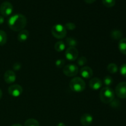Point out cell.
Returning a JSON list of instances; mask_svg holds the SVG:
<instances>
[{
  "label": "cell",
  "mask_w": 126,
  "mask_h": 126,
  "mask_svg": "<svg viewBox=\"0 0 126 126\" xmlns=\"http://www.w3.org/2000/svg\"><path fill=\"white\" fill-rule=\"evenodd\" d=\"M27 20L25 16L21 14H17L9 18L8 25L12 30L14 32H20L26 27Z\"/></svg>",
  "instance_id": "cell-1"
},
{
  "label": "cell",
  "mask_w": 126,
  "mask_h": 126,
  "mask_svg": "<svg viewBox=\"0 0 126 126\" xmlns=\"http://www.w3.org/2000/svg\"><path fill=\"white\" fill-rule=\"evenodd\" d=\"M100 98L103 103H110L114 98V91L109 87H103L100 92Z\"/></svg>",
  "instance_id": "cell-2"
},
{
  "label": "cell",
  "mask_w": 126,
  "mask_h": 126,
  "mask_svg": "<svg viewBox=\"0 0 126 126\" xmlns=\"http://www.w3.org/2000/svg\"><path fill=\"white\" fill-rule=\"evenodd\" d=\"M70 87L74 92H81L86 88V83L81 78H74L70 81Z\"/></svg>",
  "instance_id": "cell-3"
},
{
  "label": "cell",
  "mask_w": 126,
  "mask_h": 126,
  "mask_svg": "<svg viewBox=\"0 0 126 126\" xmlns=\"http://www.w3.org/2000/svg\"><path fill=\"white\" fill-rule=\"evenodd\" d=\"M51 33L57 39H63L66 35V30L62 25L56 24L52 28Z\"/></svg>",
  "instance_id": "cell-4"
},
{
  "label": "cell",
  "mask_w": 126,
  "mask_h": 126,
  "mask_svg": "<svg viewBox=\"0 0 126 126\" xmlns=\"http://www.w3.org/2000/svg\"><path fill=\"white\" fill-rule=\"evenodd\" d=\"M63 72L66 76L73 77L78 73V67L75 64H68L64 66L63 68Z\"/></svg>",
  "instance_id": "cell-5"
},
{
  "label": "cell",
  "mask_w": 126,
  "mask_h": 126,
  "mask_svg": "<svg viewBox=\"0 0 126 126\" xmlns=\"http://www.w3.org/2000/svg\"><path fill=\"white\" fill-rule=\"evenodd\" d=\"M14 7L12 4L8 1L3 2L0 6V12L2 16L7 17L13 12Z\"/></svg>",
  "instance_id": "cell-6"
},
{
  "label": "cell",
  "mask_w": 126,
  "mask_h": 126,
  "mask_svg": "<svg viewBox=\"0 0 126 126\" xmlns=\"http://www.w3.org/2000/svg\"><path fill=\"white\" fill-rule=\"evenodd\" d=\"M65 57L70 61H75L78 57V50L75 47H69L65 51Z\"/></svg>",
  "instance_id": "cell-7"
},
{
  "label": "cell",
  "mask_w": 126,
  "mask_h": 126,
  "mask_svg": "<svg viewBox=\"0 0 126 126\" xmlns=\"http://www.w3.org/2000/svg\"><path fill=\"white\" fill-rule=\"evenodd\" d=\"M23 92V88L18 84H13L8 88V92L14 97H19Z\"/></svg>",
  "instance_id": "cell-8"
},
{
  "label": "cell",
  "mask_w": 126,
  "mask_h": 126,
  "mask_svg": "<svg viewBox=\"0 0 126 126\" xmlns=\"http://www.w3.org/2000/svg\"><path fill=\"white\" fill-rule=\"evenodd\" d=\"M117 96L121 98H126V82H121L117 85L115 89Z\"/></svg>",
  "instance_id": "cell-9"
},
{
  "label": "cell",
  "mask_w": 126,
  "mask_h": 126,
  "mask_svg": "<svg viewBox=\"0 0 126 126\" xmlns=\"http://www.w3.org/2000/svg\"><path fill=\"white\" fill-rule=\"evenodd\" d=\"M4 79L7 84H12L16 81V75L12 70H7L4 75Z\"/></svg>",
  "instance_id": "cell-10"
},
{
  "label": "cell",
  "mask_w": 126,
  "mask_h": 126,
  "mask_svg": "<svg viewBox=\"0 0 126 126\" xmlns=\"http://www.w3.org/2000/svg\"><path fill=\"white\" fill-rule=\"evenodd\" d=\"M89 87L93 90H98L102 86V81L98 78H94L89 81Z\"/></svg>",
  "instance_id": "cell-11"
},
{
  "label": "cell",
  "mask_w": 126,
  "mask_h": 126,
  "mask_svg": "<svg viewBox=\"0 0 126 126\" xmlns=\"http://www.w3.org/2000/svg\"><path fill=\"white\" fill-rule=\"evenodd\" d=\"M80 75L83 78H91L93 75V70L89 66H84L80 70Z\"/></svg>",
  "instance_id": "cell-12"
},
{
  "label": "cell",
  "mask_w": 126,
  "mask_h": 126,
  "mask_svg": "<svg viewBox=\"0 0 126 126\" xmlns=\"http://www.w3.org/2000/svg\"><path fill=\"white\" fill-rule=\"evenodd\" d=\"M80 121L82 126H88L93 121V116L89 113H84L81 116Z\"/></svg>",
  "instance_id": "cell-13"
},
{
  "label": "cell",
  "mask_w": 126,
  "mask_h": 126,
  "mask_svg": "<svg viewBox=\"0 0 126 126\" xmlns=\"http://www.w3.org/2000/svg\"><path fill=\"white\" fill-rule=\"evenodd\" d=\"M29 37V32L27 30H22L19 32L17 35V39L20 42H25Z\"/></svg>",
  "instance_id": "cell-14"
},
{
  "label": "cell",
  "mask_w": 126,
  "mask_h": 126,
  "mask_svg": "<svg viewBox=\"0 0 126 126\" xmlns=\"http://www.w3.org/2000/svg\"><path fill=\"white\" fill-rule=\"evenodd\" d=\"M123 35V32L118 30H114L111 33V37L112 39H114V40H118V39H121Z\"/></svg>",
  "instance_id": "cell-15"
},
{
  "label": "cell",
  "mask_w": 126,
  "mask_h": 126,
  "mask_svg": "<svg viewBox=\"0 0 126 126\" xmlns=\"http://www.w3.org/2000/svg\"><path fill=\"white\" fill-rule=\"evenodd\" d=\"M118 47L122 54L126 55V38L121 39L119 41Z\"/></svg>",
  "instance_id": "cell-16"
},
{
  "label": "cell",
  "mask_w": 126,
  "mask_h": 126,
  "mask_svg": "<svg viewBox=\"0 0 126 126\" xmlns=\"http://www.w3.org/2000/svg\"><path fill=\"white\" fill-rule=\"evenodd\" d=\"M54 48H55V50L57 52H62L64 49H65V44L64 42L60 41L57 42L54 46Z\"/></svg>",
  "instance_id": "cell-17"
},
{
  "label": "cell",
  "mask_w": 126,
  "mask_h": 126,
  "mask_svg": "<svg viewBox=\"0 0 126 126\" xmlns=\"http://www.w3.org/2000/svg\"><path fill=\"white\" fill-rule=\"evenodd\" d=\"M7 40V34L6 32L2 30H0V46H4L6 43Z\"/></svg>",
  "instance_id": "cell-18"
},
{
  "label": "cell",
  "mask_w": 126,
  "mask_h": 126,
  "mask_svg": "<svg viewBox=\"0 0 126 126\" xmlns=\"http://www.w3.org/2000/svg\"><path fill=\"white\" fill-rule=\"evenodd\" d=\"M107 70L108 71V72L110 73L111 74H114L118 71V67L115 63H110L109 65L107 66Z\"/></svg>",
  "instance_id": "cell-19"
},
{
  "label": "cell",
  "mask_w": 126,
  "mask_h": 126,
  "mask_svg": "<svg viewBox=\"0 0 126 126\" xmlns=\"http://www.w3.org/2000/svg\"><path fill=\"white\" fill-rule=\"evenodd\" d=\"M24 126H39V124L36 119H28L25 123Z\"/></svg>",
  "instance_id": "cell-20"
},
{
  "label": "cell",
  "mask_w": 126,
  "mask_h": 126,
  "mask_svg": "<svg viewBox=\"0 0 126 126\" xmlns=\"http://www.w3.org/2000/svg\"><path fill=\"white\" fill-rule=\"evenodd\" d=\"M66 43L70 47H75L78 45L77 40L73 38H68L66 39Z\"/></svg>",
  "instance_id": "cell-21"
},
{
  "label": "cell",
  "mask_w": 126,
  "mask_h": 126,
  "mask_svg": "<svg viewBox=\"0 0 126 126\" xmlns=\"http://www.w3.org/2000/svg\"><path fill=\"white\" fill-rule=\"evenodd\" d=\"M102 3L105 7H112L115 5L116 0H102Z\"/></svg>",
  "instance_id": "cell-22"
},
{
  "label": "cell",
  "mask_w": 126,
  "mask_h": 126,
  "mask_svg": "<svg viewBox=\"0 0 126 126\" xmlns=\"http://www.w3.org/2000/svg\"><path fill=\"white\" fill-rule=\"evenodd\" d=\"M113 82V78L110 76H107L103 78V83L105 85L108 87V86H111Z\"/></svg>",
  "instance_id": "cell-23"
},
{
  "label": "cell",
  "mask_w": 126,
  "mask_h": 126,
  "mask_svg": "<svg viewBox=\"0 0 126 126\" xmlns=\"http://www.w3.org/2000/svg\"><path fill=\"white\" fill-rule=\"evenodd\" d=\"M87 62V60L85 57H81L78 59L77 63L79 66H84Z\"/></svg>",
  "instance_id": "cell-24"
},
{
  "label": "cell",
  "mask_w": 126,
  "mask_h": 126,
  "mask_svg": "<svg viewBox=\"0 0 126 126\" xmlns=\"http://www.w3.org/2000/svg\"><path fill=\"white\" fill-rule=\"evenodd\" d=\"M64 27L66 28V30H74L76 28V25L73 23H71V22H68V23H66Z\"/></svg>",
  "instance_id": "cell-25"
},
{
  "label": "cell",
  "mask_w": 126,
  "mask_h": 126,
  "mask_svg": "<svg viewBox=\"0 0 126 126\" xmlns=\"http://www.w3.org/2000/svg\"><path fill=\"white\" fill-rule=\"evenodd\" d=\"M65 63V62L63 59H59L55 62V66L59 68H61L64 66Z\"/></svg>",
  "instance_id": "cell-26"
},
{
  "label": "cell",
  "mask_w": 126,
  "mask_h": 126,
  "mask_svg": "<svg viewBox=\"0 0 126 126\" xmlns=\"http://www.w3.org/2000/svg\"><path fill=\"white\" fill-rule=\"evenodd\" d=\"M120 73L121 75L126 77V63L123 64L120 67Z\"/></svg>",
  "instance_id": "cell-27"
},
{
  "label": "cell",
  "mask_w": 126,
  "mask_h": 126,
  "mask_svg": "<svg viewBox=\"0 0 126 126\" xmlns=\"http://www.w3.org/2000/svg\"><path fill=\"white\" fill-rule=\"evenodd\" d=\"M21 67H22V65L20 63H16L13 65V69L15 71H18V70H20Z\"/></svg>",
  "instance_id": "cell-28"
},
{
  "label": "cell",
  "mask_w": 126,
  "mask_h": 126,
  "mask_svg": "<svg viewBox=\"0 0 126 126\" xmlns=\"http://www.w3.org/2000/svg\"><path fill=\"white\" fill-rule=\"evenodd\" d=\"M96 0H84L85 2L87 4H92Z\"/></svg>",
  "instance_id": "cell-29"
},
{
  "label": "cell",
  "mask_w": 126,
  "mask_h": 126,
  "mask_svg": "<svg viewBox=\"0 0 126 126\" xmlns=\"http://www.w3.org/2000/svg\"><path fill=\"white\" fill-rule=\"evenodd\" d=\"M4 22V18L2 16H0V25H2Z\"/></svg>",
  "instance_id": "cell-30"
},
{
  "label": "cell",
  "mask_w": 126,
  "mask_h": 126,
  "mask_svg": "<svg viewBox=\"0 0 126 126\" xmlns=\"http://www.w3.org/2000/svg\"><path fill=\"white\" fill-rule=\"evenodd\" d=\"M57 126H65V124H64V123H60L59 124H57Z\"/></svg>",
  "instance_id": "cell-31"
},
{
  "label": "cell",
  "mask_w": 126,
  "mask_h": 126,
  "mask_svg": "<svg viewBox=\"0 0 126 126\" xmlns=\"http://www.w3.org/2000/svg\"><path fill=\"white\" fill-rule=\"evenodd\" d=\"M2 91H1V90L0 89V99H1V97H2Z\"/></svg>",
  "instance_id": "cell-32"
},
{
  "label": "cell",
  "mask_w": 126,
  "mask_h": 126,
  "mask_svg": "<svg viewBox=\"0 0 126 126\" xmlns=\"http://www.w3.org/2000/svg\"><path fill=\"white\" fill-rule=\"evenodd\" d=\"M12 126H22L20 124H14V125H12Z\"/></svg>",
  "instance_id": "cell-33"
}]
</instances>
